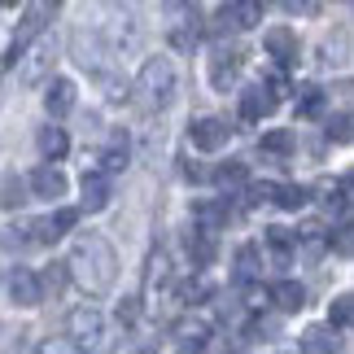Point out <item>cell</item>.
I'll return each mask as SVG.
<instances>
[{"instance_id":"cell-11","label":"cell","mask_w":354,"mask_h":354,"mask_svg":"<svg viewBox=\"0 0 354 354\" xmlns=\"http://www.w3.org/2000/svg\"><path fill=\"white\" fill-rule=\"evenodd\" d=\"M271 110H276V97H271V88H245L241 92V118L245 122H258V118H267Z\"/></svg>"},{"instance_id":"cell-24","label":"cell","mask_w":354,"mask_h":354,"mask_svg":"<svg viewBox=\"0 0 354 354\" xmlns=\"http://www.w3.org/2000/svg\"><path fill=\"white\" fill-rule=\"evenodd\" d=\"M236 276H241V280H254V276H258V245H241V254H236Z\"/></svg>"},{"instance_id":"cell-20","label":"cell","mask_w":354,"mask_h":354,"mask_svg":"<svg viewBox=\"0 0 354 354\" xmlns=\"http://www.w3.org/2000/svg\"><path fill=\"white\" fill-rule=\"evenodd\" d=\"M271 201H276L280 210H302V206H306V188H302V184H276Z\"/></svg>"},{"instance_id":"cell-33","label":"cell","mask_w":354,"mask_h":354,"mask_svg":"<svg viewBox=\"0 0 354 354\" xmlns=\"http://www.w3.org/2000/svg\"><path fill=\"white\" fill-rule=\"evenodd\" d=\"M136 315H140V306H136V302H127V306H118V319H122V324H131Z\"/></svg>"},{"instance_id":"cell-7","label":"cell","mask_w":354,"mask_h":354,"mask_svg":"<svg viewBox=\"0 0 354 354\" xmlns=\"http://www.w3.org/2000/svg\"><path fill=\"white\" fill-rule=\"evenodd\" d=\"M9 297H13L18 306H26V310L39 306V302H44V276H35V271L18 267V271L9 276Z\"/></svg>"},{"instance_id":"cell-29","label":"cell","mask_w":354,"mask_h":354,"mask_svg":"<svg viewBox=\"0 0 354 354\" xmlns=\"http://www.w3.org/2000/svg\"><path fill=\"white\" fill-rule=\"evenodd\" d=\"M328 245H333L337 254H354V227H350V223H346V227H337V232L328 236Z\"/></svg>"},{"instance_id":"cell-34","label":"cell","mask_w":354,"mask_h":354,"mask_svg":"<svg viewBox=\"0 0 354 354\" xmlns=\"http://www.w3.org/2000/svg\"><path fill=\"white\" fill-rule=\"evenodd\" d=\"M171 9H193V0H167Z\"/></svg>"},{"instance_id":"cell-30","label":"cell","mask_w":354,"mask_h":354,"mask_svg":"<svg viewBox=\"0 0 354 354\" xmlns=\"http://www.w3.org/2000/svg\"><path fill=\"white\" fill-rule=\"evenodd\" d=\"M79 350H84L79 342H62V337H53V342L39 346V354H79Z\"/></svg>"},{"instance_id":"cell-5","label":"cell","mask_w":354,"mask_h":354,"mask_svg":"<svg viewBox=\"0 0 354 354\" xmlns=\"http://www.w3.org/2000/svg\"><path fill=\"white\" fill-rule=\"evenodd\" d=\"M188 140H193V149H201V153H219V149L232 140V127H227L223 118H193V127H188Z\"/></svg>"},{"instance_id":"cell-32","label":"cell","mask_w":354,"mask_h":354,"mask_svg":"<svg viewBox=\"0 0 354 354\" xmlns=\"http://www.w3.org/2000/svg\"><path fill=\"white\" fill-rule=\"evenodd\" d=\"M337 188H342V197L350 201V210H354V171L346 175V180H337Z\"/></svg>"},{"instance_id":"cell-27","label":"cell","mask_w":354,"mask_h":354,"mask_svg":"<svg viewBox=\"0 0 354 354\" xmlns=\"http://www.w3.org/2000/svg\"><path fill=\"white\" fill-rule=\"evenodd\" d=\"M297 114H302V118H319L324 114V92L319 88H306L302 101H297Z\"/></svg>"},{"instance_id":"cell-23","label":"cell","mask_w":354,"mask_h":354,"mask_svg":"<svg viewBox=\"0 0 354 354\" xmlns=\"http://www.w3.org/2000/svg\"><path fill=\"white\" fill-rule=\"evenodd\" d=\"M214 180H219L223 188H241L245 180H250V171H245V162H223V167L214 171Z\"/></svg>"},{"instance_id":"cell-2","label":"cell","mask_w":354,"mask_h":354,"mask_svg":"<svg viewBox=\"0 0 354 354\" xmlns=\"http://www.w3.org/2000/svg\"><path fill=\"white\" fill-rule=\"evenodd\" d=\"M175 84H180V79H175L171 57H149L140 66V75H136V92H140L149 105H171Z\"/></svg>"},{"instance_id":"cell-17","label":"cell","mask_w":354,"mask_h":354,"mask_svg":"<svg viewBox=\"0 0 354 354\" xmlns=\"http://www.w3.org/2000/svg\"><path fill=\"white\" fill-rule=\"evenodd\" d=\"M271 302H276L284 315H293V310H302L306 306V289L297 280H280L276 289H271Z\"/></svg>"},{"instance_id":"cell-1","label":"cell","mask_w":354,"mask_h":354,"mask_svg":"<svg viewBox=\"0 0 354 354\" xmlns=\"http://www.w3.org/2000/svg\"><path fill=\"white\" fill-rule=\"evenodd\" d=\"M66 271L75 276L79 289H88V293H110V289H114V276H118L114 245L105 241V236H97V232L79 236L75 250H71V263H66Z\"/></svg>"},{"instance_id":"cell-19","label":"cell","mask_w":354,"mask_h":354,"mask_svg":"<svg viewBox=\"0 0 354 354\" xmlns=\"http://www.w3.org/2000/svg\"><path fill=\"white\" fill-rule=\"evenodd\" d=\"M267 250L276 254V263L284 267L289 254H293V232H289V227H267Z\"/></svg>"},{"instance_id":"cell-9","label":"cell","mask_w":354,"mask_h":354,"mask_svg":"<svg viewBox=\"0 0 354 354\" xmlns=\"http://www.w3.org/2000/svg\"><path fill=\"white\" fill-rule=\"evenodd\" d=\"M302 354H342V337L333 333V324H310L302 333Z\"/></svg>"},{"instance_id":"cell-14","label":"cell","mask_w":354,"mask_h":354,"mask_svg":"<svg viewBox=\"0 0 354 354\" xmlns=\"http://www.w3.org/2000/svg\"><path fill=\"white\" fill-rule=\"evenodd\" d=\"M31 193H35V197H48V201L66 197V175H62L57 167H35V171H31Z\"/></svg>"},{"instance_id":"cell-21","label":"cell","mask_w":354,"mask_h":354,"mask_svg":"<svg viewBox=\"0 0 354 354\" xmlns=\"http://www.w3.org/2000/svg\"><path fill=\"white\" fill-rule=\"evenodd\" d=\"M258 149H263V153H271V158H284V153H293V131H284V127L267 131Z\"/></svg>"},{"instance_id":"cell-13","label":"cell","mask_w":354,"mask_h":354,"mask_svg":"<svg viewBox=\"0 0 354 354\" xmlns=\"http://www.w3.org/2000/svg\"><path fill=\"white\" fill-rule=\"evenodd\" d=\"M131 162V136L127 131H110V140H105V149H101V167L105 171H122Z\"/></svg>"},{"instance_id":"cell-36","label":"cell","mask_w":354,"mask_h":354,"mask_svg":"<svg viewBox=\"0 0 354 354\" xmlns=\"http://www.w3.org/2000/svg\"><path fill=\"white\" fill-rule=\"evenodd\" d=\"M0 5H18V0H0Z\"/></svg>"},{"instance_id":"cell-15","label":"cell","mask_w":354,"mask_h":354,"mask_svg":"<svg viewBox=\"0 0 354 354\" xmlns=\"http://www.w3.org/2000/svg\"><path fill=\"white\" fill-rule=\"evenodd\" d=\"M236 75H241V53H214V62H210V84L227 92L236 84Z\"/></svg>"},{"instance_id":"cell-12","label":"cell","mask_w":354,"mask_h":354,"mask_svg":"<svg viewBox=\"0 0 354 354\" xmlns=\"http://www.w3.org/2000/svg\"><path fill=\"white\" fill-rule=\"evenodd\" d=\"M75 97H79V92H75L71 79H53L48 92H44V110H48L53 118H66V114L75 110Z\"/></svg>"},{"instance_id":"cell-6","label":"cell","mask_w":354,"mask_h":354,"mask_svg":"<svg viewBox=\"0 0 354 354\" xmlns=\"http://www.w3.org/2000/svg\"><path fill=\"white\" fill-rule=\"evenodd\" d=\"M79 223V210L75 206H62L57 214H48V219H35L31 223V241H39V245H53V241H62L71 227Z\"/></svg>"},{"instance_id":"cell-10","label":"cell","mask_w":354,"mask_h":354,"mask_svg":"<svg viewBox=\"0 0 354 354\" xmlns=\"http://www.w3.org/2000/svg\"><path fill=\"white\" fill-rule=\"evenodd\" d=\"M263 44H267V53H271L280 66H293V62H297V35L289 31V26H271V31L263 35Z\"/></svg>"},{"instance_id":"cell-8","label":"cell","mask_w":354,"mask_h":354,"mask_svg":"<svg viewBox=\"0 0 354 354\" xmlns=\"http://www.w3.org/2000/svg\"><path fill=\"white\" fill-rule=\"evenodd\" d=\"M105 175H110V171H88L84 175V184H79V188H84V210L88 214H97V210H105V206H110V180H105Z\"/></svg>"},{"instance_id":"cell-25","label":"cell","mask_w":354,"mask_h":354,"mask_svg":"<svg viewBox=\"0 0 354 354\" xmlns=\"http://www.w3.org/2000/svg\"><path fill=\"white\" fill-rule=\"evenodd\" d=\"M149 289H158V284H171V263H167V254H153L149 258Z\"/></svg>"},{"instance_id":"cell-31","label":"cell","mask_w":354,"mask_h":354,"mask_svg":"<svg viewBox=\"0 0 354 354\" xmlns=\"http://www.w3.org/2000/svg\"><path fill=\"white\" fill-rule=\"evenodd\" d=\"M267 88H271V97H276V101H280V97H289V84H284V75H271V79H267Z\"/></svg>"},{"instance_id":"cell-26","label":"cell","mask_w":354,"mask_h":354,"mask_svg":"<svg viewBox=\"0 0 354 354\" xmlns=\"http://www.w3.org/2000/svg\"><path fill=\"white\" fill-rule=\"evenodd\" d=\"M227 219V210L223 206H214V201H201V206H197V223L201 227H210V232H219V223Z\"/></svg>"},{"instance_id":"cell-3","label":"cell","mask_w":354,"mask_h":354,"mask_svg":"<svg viewBox=\"0 0 354 354\" xmlns=\"http://www.w3.org/2000/svg\"><path fill=\"white\" fill-rule=\"evenodd\" d=\"M66 333H71V342H79L84 350H101L105 342V319L97 306H79L71 310V319H66Z\"/></svg>"},{"instance_id":"cell-18","label":"cell","mask_w":354,"mask_h":354,"mask_svg":"<svg viewBox=\"0 0 354 354\" xmlns=\"http://www.w3.org/2000/svg\"><path fill=\"white\" fill-rule=\"evenodd\" d=\"M35 145H39V153H44L48 162H57V158L66 153V149H71V140H66V131H62V127H44Z\"/></svg>"},{"instance_id":"cell-35","label":"cell","mask_w":354,"mask_h":354,"mask_svg":"<svg viewBox=\"0 0 354 354\" xmlns=\"http://www.w3.org/2000/svg\"><path fill=\"white\" fill-rule=\"evenodd\" d=\"M18 354H39V350H18Z\"/></svg>"},{"instance_id":"cell-4","label":"cell","mask_w":354,"mask_h":354,"mask_svg":"<svg viewBox=\"0 0 354 354\" xmlns=\"http://www.w3.org/2000/svg\"><path fill=\"white\" fill-rule=\"evenodd\" d=\"M258 22H263V0H223L219 5L223 31H254Z\"/></svg>"},{"instance_id":"cell-22","label":"cell","mask_w":354,"mask_h":354,"mask_svg":"<svg viewBox=\"0 0 354 354\" xmlns=\"http://www.w3.org/2000/svg\"><path fill=\"white\" fill-rule=\"evenodd\" d=\"M328 324H333V328H350V324H354V293H342L328 306Z\"/></svg>"},{"instance_id":"cell-28","label":"cell","mask_w":354,"mask_h":354,"mask_svg":"<svg viewBox=\"0 0 354 354\" xmlns=\"http://www.w3.org/2000/svg\"><path fill=\"white\" fill-rule=\"evenodd\" d=\"M328 140H337V145H346V140H354V118H346V114H337V118H328Z\"/></svg>"},{"instance_id":"cell-16","label":"cell","mask_w":354,"mask_h":354,"mask_svg":"<svg viewBox=\"0 0 354 354\" xmlns=\"http://www.w3.org/2000/svg\"><path fill=\"white\" fill-rule=\"evenodd\" d=\"M214 254H219V245H214V232L210 227H197L193 236H188V258H193V267H210Z\"/></svg>"}]
</instances>
